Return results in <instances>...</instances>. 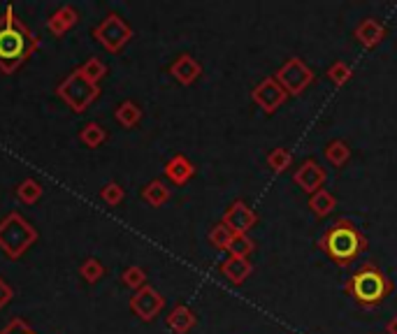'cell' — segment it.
<instances>
[{"instance_id":"cell-1","label":"cell","mask_w":397,"mask_h":334,"mask_svg":"<svg viewBox=\"0 0 397 334\" xmlns=\"http://www.w3.org/2000/svg\"><path fill=\"white\" fill-rule=\"evenodd\" d=\"M319 249L334 262V265L346 267L360 256V253L367 251V237L360 232V227L356 223L342 218V221L334 223L330 230L321 237Z\"/></svg>"},{"instance_id":"cell-2","label":"cell","mask_w":397,"mask_h":334,"mask_svg":"<svg viewBox=\"0 0 397 334\" xmlns=\"http://www.w3.org/2000/svg\"><path fill=\"white\" fill-rule=\"evenodd\" d=\"M344 290H346L353 297V302L360 304L363 309H374V306H379L393 293V281L376 265L365 262V265L346 281Z\"/></svg>"},{"instance_id":"cell-3","label":"cell","mask_w":397,"mask_h":334,"mask_svg":"<svg viewBox=\"0 0 397 334\" xmlns=\"http://www.w3.org/2000/svg\"><path fill=\"white\" fill-rule=\"evenodd\" d=\"M314 70L309 68L302 58H288L284 65L277 70L275 79L279 82V86L284 89L288 95H300L305 93L307 86H312L314 82Z\"/></svg>"},{"instance_id":"cell-4","label":"cell","mask_w":397,"mask_h":334,"mask_svg":"<svg viewBox=\"0 0 397 334\" xmlns=\"http://www.w3.org/2000/svg\"><path fill=\"white\" fill-rule=\"evenodd\" d=\"M286 95L288 93L281 89L277 79L275 77H268V79H263L258 86H255L253 93H251V98H253V102L258 104L263 112L275 114L281 107V104L286 102Z\"/></svg>"},{"instance_id":"cell-5","label":"cell","mask_w":397,"mask_h":334,"mask_svg":"<svg viewBox=\"0 0 397 334\" xmlns=\"http://www.w3.org/2000/svg\"><path fill=\"white\" fill-rule=\"evenodd\" d=\"M325 179H328V174H325V170L319 165V161H316V158H307V161L297 167V172L293 174V181L305 193H309V195H314V193L323 190Z\"/></svg>"},{"instance_id":"cell-6","label":"cell","mask_w":397,"mask_h":334,"mask_svg":"<svg viewBox=\"0 0 397 334\" xmlns=\"http://www.w3.org/2000/svg\"><path fill=\"white\" fill-rule=\"evenodd\" d=\"M255 223H258V214H255L244 200L233 202V205L228 207V212L223 214V225L231 227L233 235H246Z\"/></svg>"},{"instance_id":"cell-7","label":"cell","mask_w":397,"mask_h":334,"mask_svg":"<svg viewBox=\"0 0 397 334\" xmlns=\"http://www.w3.org/2000/svg\"><path fill=\"white\" fill-rule=\"evenodd\" d=\"M26 49H28V40L26 35L16 28H5L0 31V58L5 60H19Z\"/></svg>"},{"instance_id":"cell-8","label":"cell","mask_w":397,"mask_h":334,"mask_svg":"<svg viewBox=\"0 0 397 334\" xmlns=\"http://www.w3.org/2000/svg\"><path fill=\"white\" fill-rule=\"evenodd\" d=\"M251 271H253V265H251L249 258L231 256L228 260L221 262V274H223V276H226L228 281H231V284H235V286L244 284V281L251 276Z\"/></svg>"},{"instance_id":"cell-9","label":"cell","mask_w":397,"mask_h":334,"mask_svg":"<svg viewBox=\"0 0 397 334\" xmlns=\"http://www.w3.org/2000/svg\"><path fill=\"white\" fill-rule=\"evenodd\" d=\"M386 38V28L376 19H365L363 23L356 28V40L363 45L365 49H374L381 45V40Z\"/></svg>"},{"instance_id":"cell-10","label":"cell","mask_w":397,"mask_h":334,"mask_svg":"<svg viewBox=\"0 0 397 334\" xmlns=\"http://www.w3.org/2000/svg\"><path fill=\"white\" fill-rule=\"evenodd\" d=\"M334 207H337V200H334V195L330 190H319L314 193V195H309V209L319 216V218H325L330 216L334 212Z\"/></svg>"},{"instance_id":"cell-11","label":"cell","mask_w":397,"mask_h":334,"mask_svg":"<svg viewBox=\"0 0 397 334\" xmlns=\"http://www.w3.org/2000/svg\"><path fill=\"white\" fill-rule=\"evenodd\" d=\"M172 72H174V77L179 79L181 84H193V82H196V79L200 77L202 70H200V65H198L191 56H181V58L172 65Z\"/></svg>"},{"instance_id":"cell-12","label":"cell","mask_w":397,"mask_h":334,"mask_svg":"<svg viewBox=\"0 0 397 334\" xmlns=\"http://www.w3.org/2000/svg\"><path fill=\"white\" fill-rule=\"evenodd\" d=\"M325 158H328L334 167H344L351 161V149L346 142H342V139H332V142L325 146Z\"/></svg>"},{"instance_id":"cell-13","label":"cell","mask_w":397,"mask_h":334,"mask_svg":"<svg viewBox=\"0 0 397 334\" xmlns=\"http://www.w3.org/2000/svg\"><path fill=\"white\" fill-rule=\"evenodd\" d=\"M135 306L139 309V313L144 316V318H152V316L163 306V300L154 293V290H144V293L139 295V300L135 302Z\"/></svg>"},{"instance_id":"cell-14","label":"cell","mask_w":397,"mask_h":334,"mask_svg":"<svg viewBox=\"0 0 397 334\" xmlns=\"http://www.w3.org/2000/svg\"><path fill=\"white\" fill-rule=\"evenodd\" d=\"M193 325H196V316H193L186 306H179V309H176L172 316H170V328L174 330V332H179V334H184V332H189Z\"/></svg>"},{"instance_id":"cell-15","label":"cell","mask_w":397,"mask_h":334,"mask_svg":"<svg viewBox=\"0 0 397 334\" xmlns=\"http://www.w3.org/2000/svg\"><path fill=\"white\" fill-rule=\"evenodd\" d=\"M193 174V167H191V163L186 161V158H174V161L167 165V177H170L172 181H176V183H184L189 177Z\"/></svg>"},{"instance_id":"cell-16","label":"cell","mask_w":397,"mask_h":334,"mask_svg":"<svg viewBox=\"0 0 397 334\" xmlns=\"http://www.w3.org/2000/svg\"><path fill=\"white\" fill-rule=\"evenodd\" d=\"M253 249L255 246L249 239V235H233V242H231V246H228L231 256H237V258H249Z\"/></svg>"},{"instance_id":"cell-17","label":"cell","mask_w":397,"mask_h":334,"mask_svg":"<svg viewBox=\"0 0 397 334\" xmlns=\"http://www.w3.org/2000/svg\"><path fill=\"white\" fill-rule=\"evenodd\" d=\"M290 161H293V156H290V151L288 149H284V146H277L275 151H272L270 156H268V167L272 172H284L286 167L290 165Z\"/></svg>"},{"instance_id":"cell-18","label":"cell","mask_w":397,"mask_h":334,"mask_svg":"<svg viewBox=\"0 0 397 334\" xmlns=\"http://www.w3.org/2000/svg\"><path fill=\"white\" fill-rule=\"evenodd\" d=\"M351 77H353V70H351L349 63H344V60H337V63H332L330 70H328V79H330L332 84H337V86L349 84Z\"/></svg>"},{"instance_id":"cell-19","label":"cell","mask_w":397,"mask_h":334,"mask_svg":"<svg viewBox=\"0 0 397 334\" xmlns=\"http://www.w3.org/2000/svg\"><path fill=\"white\" fill-rule=\"evenodd\" d=\"M209 239H211V244L216 246V249H228L231 242H233V232H231V227H228V225L218 223L214 230H211Z\"/></svg>"},{"instance_id":"cell-20","label":"cell","mask_w":397,"mask_h":334,"mask_svg":"<svg viewBox=\"0 0 397 334\" xmlns=\"http://www.w3.org/2000/svg\"><path fill=\"white\" fill-rule=\"evenodd\" d=\"M147 198L154 202V205H161L163 200H167V190L161 186V183H152V188L147 190Z\"/></svg>"},{"instance_id":"cell-21","label":"cell","mask_w":397,"mask_h":334,"mask_svg":"<svg viewBox=\"0 0 397 334\" xmlns=\"http://www.w3.org/2000/svg\"><path fill=\"white\" fill-rule=\"evenodd\" d=\"M386 332H388V334H397V316H393V318L388 320V325H386Z\"/></svg>"}]
</instances>
